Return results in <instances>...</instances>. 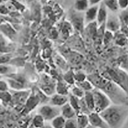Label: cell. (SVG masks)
I'll return each instance as SVG.
<instances>
[{"instance_id":"obj_1","label":"cell","mask_w":128,"mask_h":128,"mask_svg":"<svg viewBox=\"0 0 128 128\" xmlns=\"http://www.w3.org/2000/svg\"><path fill=\"white\" fill-rule=\"evenodd\" d=\"M100 114L109 128H122L128 118V106L112 104Z\"/></svg>"},{"instance_id":"obj_2","label":"cell","mask_w":128,"mask_h":128,"mask_svg":"<svg viewBox=\"0 0 128 128\" xmlns=\"http://www.w3.org/2000/svg\"><path fill=\"white\" fill-rule=\"evenodd\" d=\"M102 75L105 78L114 82L128 96V72L127 71L120 68H108Z\"/></svg>"},{"instance_id":"obj_3","label":"cell","mask_w":128,"mask_h":128,"mask_svg":"<svg viewBox=\"0 0 128 128\" xmlns=\"http://www.w3.org/2000/svg\"><path fill=\"white\" fill-rule=\"evenodd\" d=\"M101 90L110 98L113 104H125V102L128 98V96L121 88L110 80Z\"/></svg>"},{"instance_id":"obj_4","label":"cell","mask_w":128,"mask_h":128,"mask_svg":"<svg viewBox=\"0 0 128 128\" xmlns=\"http://www.w3.org/2000/svg\"><path fill=\"white\" fill-rule=\"evenodd\" d=\"M92 93L94 98V112L100 113L113 104L110 98L100 90L94 88Z\"/></svg>"},{"instance_id":"obj_5","label":"cell","mask_w":128,"mask_h":128,"mask_svg":"<svg viewBox=\"0 0 128 128\" xmlns=\"http://www.w3.org/2000/svg\"><path fill=\"white\" fill-rule=\"evenodd\" d=\"M6 80L12 90H28L27 82L24 76L16 74H12L6 76Z\"/></svg>"},{"instance_id":"obj_6","label":"cell","mask_w":128,"mask_h":128,"mask_svg":"<svg viewBox=\"0 0 128 128\" xmlns=\"http://www.w3.org/2000/svg\"><path fill=\"white\" fill-rule=\"evenodd\" d=\"M38 114L44 118L45 121H52L59 115H61V107L52 105H43L38 110Z\"/></svg>"},{"instance_id":"obj_7","label":"cell","mask_w":128,"mask_h":128,"mask_svg":"<svg viewBox=\"0 0 128 128\" xmlns=\"http://www.w3.org/2000/svg\"><path fill=\"white\" fill-rule=\"evenodd\" d=\"M10 92L12 94L11 104L16 106H24L32 94V90L28 89L20 90H11Z\"/></svg>"},{"instance_id":"obj_8","label":"cell","mask_w":128,"mask_h":128,"mask_svg":"<svg viewBox=\"0 0 128 128\" xmlns=\"http://www.w3.org/2000/svg\"><path fill=\"white\" fill-rule=\"evenodd\" d=\"M40 104H41V102L40 98L34 92H32V94L24 106L22 110L24 114H27L30 113Z\"/></svg>"},{"instance_id":"obj_9","label":"cell","mask_w":128,"mask_h":128,"mask_svg":"<svg viewBox=\"0 0 128 128\" xmlns=\"http://www.w3.org/2000/svg\"><path fill=\"white\" fill-rule=\"evenodd\" d=\"M90 125L94 128H109L104 118L99 113L93 112L88 114Z\"/></svg>"},{"instance_id":"obj_10","label":"cell","mask_w":128,"mask_h":128,"mask_svg":"<svg viewBox=\"0 0 128 128\" xmlns=\"http://www.w3.org/2000/svg\"><path fill=\"white\" fill-rule=\"evenodd\" d=\"M87 79L91 82L94 88L102 90L108 82L109 79L105 78L102 74L94 73L87 75Z\"/></svg>"},{"instance_id":"obj_11","label":"cell","mask_w":128,"mask_h":128,"mask_svg":"<svg viewBox=\"0 0 128 128\" xmlns=\"http://www.w3.org/2000/svg\"><path fill=\"white\" fill-rule=\"evenodd\" d=\"M121 26V24L118 16L108 15L105 23V28L106 30L116 34L120 30Z\"/></svg>"},{"instance_id":"obj_12","label":"cell","mask_w":128,"mask_h":128,"mask_svg":"<svg viewBox=\"0 0 128 128\" xmlns=\"http://www.w3.org/2000/svg\"><path fill=\"white\" fill-rule=\"evenodd\" d=\"M74 13H72L70 16L72 25L78 32H82L84 30V26L85 25L84 14L82 15V13L78 12L75 10H74Z\"/></svg>"},{"instance_id":"obj_13","label":"cell","mask_w":128,"mask_h":128,"mask_svg":"<svg viewBox=\"0 0 128 128\" xmlns=\"http://www.w3.org/2000/svg\"><path fill=\"white\" fill-rule=\"evenodd\" d=\"M99 5L90 6L84 14L85 26L96 22Z\"/></svg>"},{"instance_id":"obj_14","label":"cell","mask_w":128,"mask_h":128,"mask_svg":"<svg viewBox=\"0 0 128 128\" xmlns=\"http://www.w3.org/2000/svg\"><path fill=\"white\" fill-rule=\"evenodd\" d=\"M108 16V12H107V8L102 1V3L99 4L98 14V16H97L96 23L98 26H102L106 23Z\"/></svg>"},{"instance_id":"obj_15","label":"cell","mask_w":128,"mask_h":128,"mask_svg":"<svg viewBox=\"0 0 128 128\" xmlns=\"http://www.w3.org/2000/svg\"><path fill=\"white\" fill-rule=\"evenodd\" d=\"M69 98L67 96L59 94H55L54 95L50 97L49 100V103L50 105H54V106L62 107L64 105L68 102Z\"/></svg>"},{"instance_id":"obj_16","label":"cell","mask_w":128,"mask_h":128,"mask_svg":"<svg viewBox=\"0 0 128 128\" xmlns=\"http://www.w3.org/2000/svg\"><path fill=\"white\" fill-rule=\"evenodd\" d=\"M61 115L63 116L66 120H68L76 118L77 116V113L68 102L67 104L61 107Z\"/></svg>"},{"instance_id":"obj_17","label":"cell","mask_w":128,"mask_h":128,"mask_svg":"<svg viewBox=\"0 0 128 128\" xmlns=\"http://www.w3.org/2000/svg\"><path fill=\"white\" fill-rule=\"evenodd\" d=\"M56 83H42L40 84V88L46 96L50 98L56 93Z\"/></svg>"},{"instance_id":"obj_18","label":"cell","mask_w":128,"mask_h":128,"mask_svg":"<svg viewBox=\"0 0 128 128\" xmlns=\"http://www.w3.org/2000/svg\"><path fill=\"white\" fill-rule=\"evenodd\" d=\"M70 86L63 79L59 80L56 84V92L57 94L67 96L69 94Z\"/></svg>"},{"instance_id":"obj_19","label":"cell","mask_w":128,"mask_h":128,"mask_svg":"<svg viewBox=\"0 0 128 128\" xmlns=\"http://www.w3.org/2000/svg\"><path fill=\"white\" fill-rule=\"evenodd\" d=\"M90 6L88 0H75L74 3V10L80 13H85Z\"/></svg>"},{"instance_id":"obj_20","label":"cell","mask_w":128,"mask_h":128,"mask_svg":"<svg viewBox=\"0 0 128 128\" xmlns=\"http://www.w3.org/2000/svg\"><path fill=\"white\" fill-rule=\"evenodd\" d=\"M78 128H86L90 125L88 115L79 113L76 117Z\"/></svg>"},{"instance_id":"obj_21","label":"cell","mask_w":128,"mask_h":128,"mask_svg":"<svg viewBox=\"0 0 128 128\" xmlns=\"http://www.w3.org/2000/svg\"><path fill=\"white\" fill-rule=\"evenodd\" d=\"M84 100L90 111L91 112H94V98L92 91H87L85 92V95L84 96Z\"/></svg>"},{"instance_id":"obj_22","label":"cell","mask_w":128,"mask_h":128,"mask_svg":"<svg viewBox=\"0 0 128 128\" xmlns=\"http://www.w3.org/2000/svg\"><path fill=\"white\" fill-rule=\"evenodd\" d=\"M114 42L116 44L118 45L120 47L125 46L128 44V38L122 34L120 31L116 32L114 35Z\"/></svg>"},{"instance_id":"obj_23","label":"cell","mask_w":128,"mask_h":128,"mask_svg":"<svg viewBox=\"0 0 128 128\" xmlns=\"http://www.w3.org/2000/svg\"><path fill=\"white\" fill-rule=\"evenodd\" d=\"M63 79L70 86L75 85L76 83L75 80V72L72 70H67L64 74Z\"/></svg>"},{"instance_id":"obj_24","label":"cell","mask_w":128,"mask_h":128,"mask_svg":"<svg viewBox=\"0 0 128 128\" xmlns=\"http://www.w3.org/2000/svg\"><path fill=\"white\" fill-rule=\"evenodd\" d=\"M66 119L63 116L59 115L51 121V126L53 128H64Z\"/></svg>"},{"instance_id":"obj_25","label":"cell","mask_w":128,"mask_h":128,"mask_svg":"<svg viewBox=\"0 0 128 128\" xmlns=\"http://www.w3.org/2000/svg\"><path fill=\"white\" fill-rule=\"evenodd\" d=\"M68 102L72 106V108L75 109L76 112L77 113V115L80 113V102L79 98L72 95L71 94L69 98Z\"/></svg>"},{"instance_id":"obj_26","label":"cell","mask_w":128,"mask_h":128,"mask_svg":"<svg viewBox=\"0 0 128 128\" xmlns=\"http://www.w3.org/2000/svg\"><path fill=\"white\" fill-rule=\"evenodd\" d=\"M107 9L113 12H116L120 9L118 0H104L103 1Z\"/></svg>"},{"instance_id":"obj_27","label":"cell","mask_w":128,"mask_h":128,"mask_svg":"<svg viewBox=\"0 0 128 128\" xmlns=\"http://www.w3.org/2000/svg\"><path fill=\"white\" fill-rule=\"evenodd\" d=\"M67 57L70 62L73 64H78L81 62L82 56L76 51H71L67 53Z\"/></svg>"},{"instance_id":"obj_28","label":"cell","mask_w":128,"mask_h":128,"mask_svg":"<svg viewBox=\"0 0 128 128\" xmlns=\"http://www.w3.org/2000/svg\"><path fill=\"white\" fill-rule=\"evenodd\" d=\"M75 84L79 86V87L82 89L84 92L92 91L94 88V86L92 85L91 82L89 81L88 79H86L82 82H76Z\"/></svg>"},{"instance_id":"obj_29","label":"cell","mask_w":128,"mask_h":128,"mask_svg":"<svg viewBox=\"0 0 128 128\" xmlns=\"http://www.w3.org/2000/svg\"><path fill=\"white\" fill-rule=\"evenodd\" d=\"M45 120L40 114L35 116L32 120V124L35 128H43L44 126Z\"/></svg>"},{"instance_id":"obj_30","label":"cell","mask_w":128,"mask_h":128,"mask_svg":"<svg viewBox=\"0 0 128 128\" xmlns=\"http://www.w3.org/2000/svg\"><path fill=\"white\" fill-rule=\"evenodd\" d=\"M85 92L82 89L79 87L78 86H76V84L72 86L71 90V94L72 95L75 96L76 98H84V95H85Z\"/></svg>"},{"instance_id":"obj_31","label":"cell","mask_w":128,"mask_h":128,"mask_svg":"<svg viewBox=\"0 0 128 128\" xmlns=\"http://www.w3.org/2000/svg\"><path fill=\"white\" fill-rule=\"evenodd\" d=\"M118 17L121 24L128 26V8L121 10Z\"/></svg>"},{"instance_id":"obj_32","label":"cell","mask_w":128,"mask_h":128,"mask_svg":"<svg viewBox=\"0 0 128 128\" xmlns=\"http://www.w3.org/2000/svg\"><path fill=\"white\" fill-rule=\"evenodd\" d=\"M0 98L1 101L4 104H9L12 103V94L10 91L1 92L0 94Z\"/></svg>"},{"instance_id":"obj_33","label":"cell","mask_w":128,"mask_h":128,"mask_svg":"<svg viewBox=\"0 0 128 128\" xmlns=\"http://www.w3.org/2000/svg\"><path fill=\"white\" fill-rule=\"evenodd\" d=\"M114 33L109 32L108 30H105V32L104 33V36H103L102 40V43H104L105 45L108 44L109 43L111 42V41L114 40Z\"/></svg>"},{"instance_id":"obj_34","label":"cell","mask_w":128,"mask_h":128,"mask_svg":"<svg viewBox=\"0 0 128 128\" xmlns=\"http://www.w3.org/2000/svg\"><path fill=\"white\" fill-rule=\"evenodd\" d=\"M14 74L12 67L5 64H1V75H9Z\"/></svg>"},{"instance_id":"obj_35","label":"cell","mask_w":128,"mask_h":128,"mask_svg":"<svg viewBox=\"0 0 128 128\" xmlns=\"http://www.w3.org/2000/svg\"><path fill=\"white\" fill-rule=\"evenodd\" d=\"M86 79H87V75H86L83 72H75V80L76 82H82Z\"/></svg>"},{"instance_id":"obj_36","label":"cell","mask_w":128,"mask_h":128,"mask_svg":"<svg viewBox=\"0 0 128 128\" xmlns=\"http://www.w3.org/2000/svg\"><path fill=\"white\" fill-rule=\"evenodd\" d=\"M64 128H78L76 118H71L66 120Z\"/></svg>"},{"instance_id":"obj_37","label":"cell","mask_w":128,"mask_h":128,"mask_svg":"<svg viewBox=\"0 0 128 128\" xmlns=\"http://www.w3.org/2000/svg\"><path fill=\"white\" fill-rule=\"evenodd\" d=\"M9 90L10 86L6 80L1 79V82H0V90H1V92L9 91Z\"/></svg>"},{"instance_id":"obj_38","label":"cell","mask_w":128,"mask_h":128,"mask_svg":"<svg viewBox=\"0 0 128 128\" xmlns=\"http://www.w3.org/2000/svg\"><path fill=\"white\" fill-rule=\"evenodd\" d=\"M12 56L9 53L2 54L1 55V64H6L11 59Z\"/></svg>"},{"instance_id":"obj_39","label":"cell","mask_w":128,"mask_h":128,"mask_svg":"<svg viewBox=\"0 0 128 128\" xmlns=\"http://www.w3.org/2000/svg\"><path fill=\"white\" fill-rule=\"evenodd\" d=\"M118 2L121 10L128 8V0H118Z\"/></svg>"},{"instance_id":"obj_40","label":"cell","mask_w":128,"mask_h":128,"mask_svg":"<svg viewBox=\"0 0 128 128\" xmlns=\"http://www.w3.org/2000/svg\"><path fill=\"white\" fill-rule=\"evenodd\" d=\"M120 31L128 38V26L121 24V28Z\"/></svg>"},{"instance_id":"obj_41","label":"cell","mask_w":128,"mask_h":128,"mask_svg":"<svg viewBox=\"0 0 128 128\" xmlns=\"http://www.w3.org/2000/svg\"><path fill=\"white\" fill-rule=\"evenodd\" d=\"M56 63L58 64L59 65V66L61 67L62 68H63V67H64V66H66V62L65 61H64L63 60V58H60L59 57H57L56 59Z\"/></svg>"},{"instance_id":"obj_42","label":"cell","mask_w":128,"mask_h":128,"mask_svg":"<svg viewBox=\"0 0 128 128\" xmlns=\"http://www.w3.org/2000/svg\"><path fill=\"white\" fill-rule=\"evenodd\" d=\"M89 2H90V6H94V5H98V4L101 2L102 0H88ZM104 1V0H103Z\"/></svg>"},{"instance_id":"obj_43","label":"cell","mask_w":128,"mask_h":128,"mask_svg":"<svg viewBox=\"0 0 128 128\" xmlns=\"http://www.w3.org/2000/svg\"><path fill=\"white\" fill-rule=\"evenodd\" d=\"M9 12V10L6 8L5 6L1 5V13L2 14H7Z\"/></svg>"},{"instance_id":"obj_44","label":"cell","mask_w":128,"mask_h":128,"mask_svg":"<svg viewBox=\"0 0 128 128\" xmlns=\"http://www.w3.org/2000/svg\"><path fill=\"white\" fill-rule=\"evenodd\" d=\"M43 128H53L52 126H44Z\"/></svg>"},{"instance_id":"obj_45","label":"cell","mask_w":128,"mask_h":128,"mask_svg":"<svg viewBox=\"0 0 128 128\" xmlns=\"http://www.w3.org/2000/svg\"><path fill=\"white\" fill-rule=\"evenodd\" d=\"M94 128V127H93V126H92L91 125H89L88 126L87 128Z\"/></svg>"}]
</instances>
